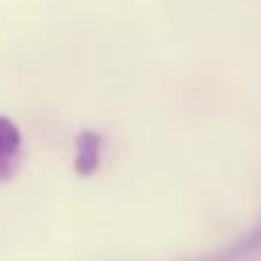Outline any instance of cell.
Masks as SVG:
<instances>
[{
	"instance_id": "obj_1",
	"label": "cell",
	"mask_w": 261,
	"mask_h": 261,
	"mask_svg": "<svg viewBox=\"0 0 261 261\" xmlns=\"http://www.w3.org/2000/svg\"><path fill=\"white\" fill-rule=\"evenodd\" d=\"M76 156H73V170L78 176H92L101 165V149L103 138L96 130H81L76 135Z\"/></svg>"
},
{
	"instance_id": "obj_2",
	"label": "cell",
	"mask_w": 261,
	"mask_h": 261,
	"mask_svg": "<svg viewBox=\"0 0 261 261\" xmlns=\"http://www.w3.org/2000/svg\"><path fill=\"white\" fill-rule=\"evenodd\" d=\"M21 144H23L21 128L9 117L0 115V181L9 179L16 172Z\"/></svg>"
},
{
	"instance_id": "obj_3",
	"label": "cell",
	"mask_w": 261,
	"mask_h": 261,
	"mask_svg": "<svg viewBox=\"0 0 261 261\" xmlns=\"http://www.w3.org/2000/svg\"><path fill=\"white\" fill-rule=\"evenodd\" d=\"M259 239H261V231H259Z\"/></svg>"
}]
</instances>
